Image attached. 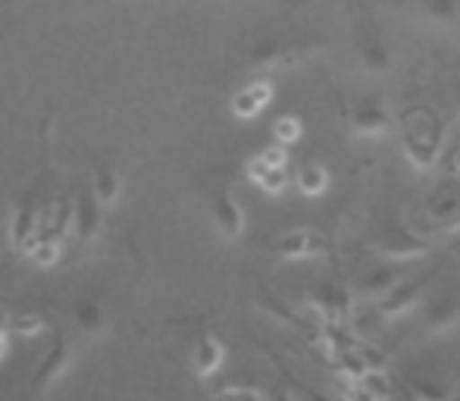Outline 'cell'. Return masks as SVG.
<instances>
[{"instance_id": "4", "label": "cell", "mask_w": 460, "mask_h": 401, "mask_svg": "<svg viewBox=\"0 0 460 401\" xmlns=\"http://www.w3.org/2000/svg\"><path fill=\"white\" fill-rule=\"evenodd\" d=\"M217 223L223 226L229 236H238L242 232V210L235 207V200H229V198H223L219 200V207H217Z\"/></svg>"}, {"instance_id": "3", "label": "cell", "mask_w": 460, "mask_h": 401, "mask_svg": "<svg viewBox=\"0 0 460 401\" xmlns=\"http://www.w3.org/2000/svg\"><path fill=\"white\" fill-rule=\"evenodd\" d=\"M360 60H364V67L369 73H385L388 69V50L382 41H367L364 50H360Z\"/></svg>"}, {"instance_id": "2", "label": "cell", "mask_w": 460, "mask_h": 401, "mask_svg": "<svg viewBox=\"0 0 460 401\" xmlns=\"http://www.w3.org/2000/svg\"><path fill=\"white\" fill-rule=\"evenodd\" d=\"M354 126L367 135H376L385 129V110L376 107V103H360L358 113H354Z\"/></svg>"}, {"instance_id": "7", "label": "cell", "mask_w": 460, "mask_h": 401, "mask_svg": "<svg viewBox=\"0 0 460 401\" xmlns=\"http://www.w3.org/2000/svg\"><path fill=\"white\" fill-rule=\"evenodd\" d=\"M457 107H460V94H457Z\"/></svg>"}, {"instance_id": "1", "label": "cell", "mask_w": 460, "mask_h": 401, "mask_svg": "<svg viewBox=\"0 0 460 401\" xmlns=\"http://www.w3.org/2000/svg\"><path fill=\"white\" fill-rule=\"evenodd\" d=\"M69 361H73V345H69L66 339H57V345L50 348V354H48V361H44L41 367H38V373H35V389L41 392V389H48L54 379H60L63 373L69 370Z\"/></svg>"}, {"instance_id": "6", "label": "cell", "mask_w": 460, "mask_h": 401, "mask_svg": "<svg viewBox=\"0 0 460 401\" xmlns=\"http://www.w3.org/2000/svg\"><path fill=\"white\" fill-rule=\"evenodd\" d=\"M79 326L85 329L88 335L101 333V326H103V310L101 307H92V304H88V307H82L79 310Z\"/></svg>"}, {"instance_id": "5", "label": "cell", "mask_w": 460, "mask_h": 401, "mask_svg": "<svg viewBox=\"0 0 460 401\" xmlns=\"http://www.w3.org/2000/svg\"><path fill=\"white\" fill-rule=\"evenodd\" d=\"M426 13L432 22L451 25L457 19V0H426Z\"/></svg>"}]
</instances>
